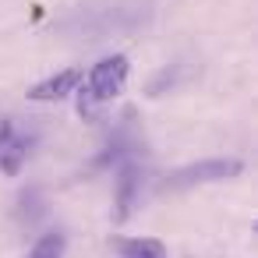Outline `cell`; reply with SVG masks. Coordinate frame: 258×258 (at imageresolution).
I'll return each instance as SVG.
<instances>
[{
    "instance_id": "cell-1",
    "label": "cell",
    "mask_w": 258,
    "mask_h": 258,
    "mask_svg": "<svg viewBox=\"0 0 258 258\" xmlns=\"http://www.w3.org/2000/svg\"><path fill=\"white\" fill-rule=\"evenodd\" d=\"M127 71H131V64H127V57L124 53H113V57H106V60H99L89 75H82V113H96L103 103H110L120 89H124V82H127Z\"/></svg>"
},
{
    "instance_id": "cell-3",
    "label": "cell",
    "mask_w": 258,
    "mask_h": 258,
    "mask_svg": "<svg viewBox=\"0 0 258 258\" xmlns=\"http://www.w3.org/2000/svg\"><path fill=\"white\" fill-rule=\"evenodd\" d=\"M78 85H82V71H60V75L43 78L39 85H32V89H29V99H39V103H50V99H68Z\"/></svg>"
},
{
    "instance_id": "cell-5",
    "label": "cell",
    "mask_w": 258,
    "mask_h": 258,
    "mask_svg": "<svg viewBox=\"0 0 258 258\" xmlns=\"http://www.w3.org/2000/svg\"><path fill=\"white\" fill-rule=\"evenodd\" d=\"M25 258H64V233H46V237H39Z\"/></svg>"
},
{
    "instance_id": "cell-2",
    "label": "cell",
    "mask_w": 258,
    "mask_h": 258,
    "mask_svg": "<svg viewBox=\"0 0 258 258\" xmlns=\"http://www.w3.org/2000/svg\"><path fill=\"white\" fill-rule=\"evenodd\" d=\"M240 173V163L237 159H202V163H191L184 170H177L166 187H195V184H212V180H230Z\"/></svg>"
},
{
    "instance_id": "cell-4",
    "label": "cell",
    "mask_w": 258,
    "mask_h": 258,
    "mask_svg": "<svg viewBox=\"0 0 258 258\" xmlns=\"http://www.w3.org/2000/svg\"><path fill=\"white\" fill-rule=\"evenodd\" d=\"M117 254L120 258H166V247L156 237H127V240H117Z\"/></svg>"
}]
</instances>
